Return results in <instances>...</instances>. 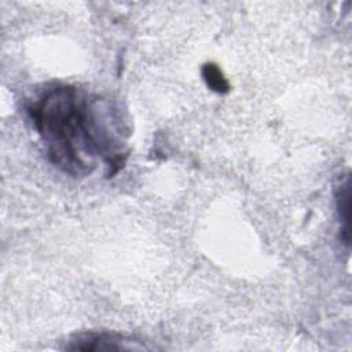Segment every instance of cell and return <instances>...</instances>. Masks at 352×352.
I'll return each instance as SVG.
<instances>
[{
  "label": "cell",
  "instance_id": "cell-1",
  "mask_svg": "<svg viewBox=\"0 0 352 352\" xmlns=\"http://www.w3.org/2000/svg\"><path fill=\"white\" fill-rule=\"evenodd\" d=\"M98 99L70 85L45 89L29 107L51 162L73 176L89 175L98 161L121 164V143Z\"/></svg>",
  "mask_w": 352,
  "mask_h": 352
},
{
  "label": "cell",
  "instance_id": "cell-3",
  "mask_svg": "<svg viewBox=\"0 0 352 352\" xmlns=\"http://www.w3.org/2000/svg\"><path fill=\"white\" fill-rule=\"evenodd\" d=\"M349 177L338 186L337 190V209L341 223V238L348 245L349 242Z\"/></svg>",
  "mask_w": 352,
  "mask_h": 352
},
{
  "label": "cell",
  "instance_id": "cell-4",
  "mask_svg": "<svg viewBox=\"0 0 352 352\" xmlns=\"http://www.w3.org/2000/svg\"><path fill=\"white\" fill-rule=\"evenodd\" d=\"M204 78L212 89H214L217 92L228 91V84H227L226 78L221 76L220 70L214 65H206L204 67Z\"/></svg>",
  "mask_w": 352,
  "mask_h": 352
},
{
  "label": "cell",
  "instance_id": "cell-2",
  "mask_svg": "<svg viewBox=\"0 0 352 352\" xmlns=\"http://www.w3.org/2000/svg\"><path fill=\"white\" fill-rule=\"evenodd\" d=\"M73 345L69 346L72 351H113V349H133V346L126 345L129 340L117 337L114 334H87L77 337L72 341Z\"/></svg>",
  "mask_w": 352,
  "mask_h": 352
}]
</instances>
